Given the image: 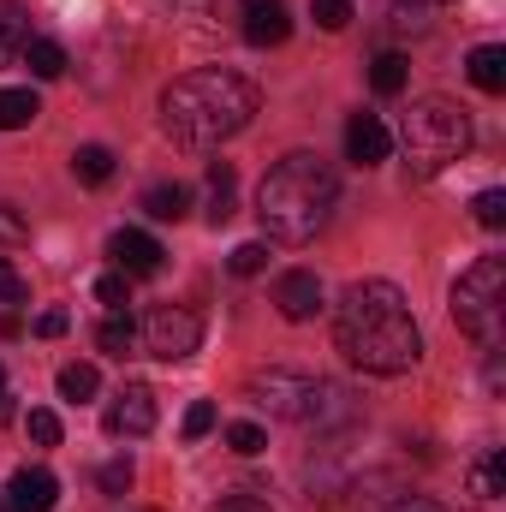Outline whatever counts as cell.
<instances>
[{
	"instance_id": "6da1fadb",
	"label": "cell",
	"mask_w": 506,
	"mask_h": 512,
	"mask_svg": "<svg viewBox=\"0 0 506 512\" xmlns=\"http://www.w3.org/2000/svg\"><path fill=\"white\" fill-rule=\"evenodd\" d=\"M334 346L364 376H405L423 358V334L393 280H352L334 304Z\"/></svg>"
},
{
	"instance_id": "74e56055",
	"label": "cell",
	"mask_w": 506,
	"mask_h": 512,
	"mask_svg": "<svg viewBox=\"0 0 506 512\" xmlns=\"http://www.w3.org/2000/svg\"><path fill=\"white\" fill-rule=\"evenodd\" d=\"M393 512H447V507H435V501H399Z\"/></svg>"
},
{
	"instance_id": "836d02e7",
	"label": "cell",
	"mask_w": 506,
	"mask_h": 512,
	"mask_svg": "<svg viewBox=\"0 0 506 512\" xmlns=\"http://www.w3.org/2000/svg\"><path fill=\"white\" fill-rule=\"evenodd\" d=\"M215 429V399H197L191 411H185V441H203Z\"/></svg>"
},
{
	"instance_id": "8d00e7d4",
	"label": "cell",
	"mask_w": 506,
	"mask_h": 512,
	"mask_svg": "<svg viewBox=\"0 0 506 512\" xmlns=\"http://www.w3.org/2000/svg\"><path fill=\"white\" fill-rule=\"evenodd\" d=\"M209 512H268V501H256V495H227V501H215Z\"/></svg>"
},
{
	"instance_id": "52a82bcc",
	"label": "cell",
	"mask_w": 506,
	"mask_h": 512,
	"mask_svg": "<svg viewBox=\"0 0 506 512\" xmlns=\"http://www.w3.org/2000/svg\"><path fill=\"white\" fill-rule=\"evenodd\" d=\"M310 393H316V376H304V370H256L245 382V399L262 405L268 417H286V423H304Z\"/></svg>"
},
{
	"instance_id": "7a4b0ae2",
	"label": "cell",
	"mask_w": 506,
	"mask_h": 512,
	"mask_svg": "<svg viewBox=\"0 0 506 512\" xmlns=\"http://www.w3.org/2000/svg\"><path fill=\"white\" fill-rule=\"evenodd\" d=\"M256 108H262V96L251 78H239L227 66H203L161 90V131L185 149H215L251 126Z\"/></svg>"
},
{
	"instance_id": "9c48e42d",
	"label": "cell",
	"mask_w": 506,
	"mask_h": 512,
	"mask_svg": "<svg viewBox=\"0 0 506 512\" xmlns=\"http://www.w3.org/2000/svg\"><path fill=\"white\" fill-rule=\"evenodd\" d=\"M274 310H280L286 322H316V316H322V280H316L310 268H286V274L274 280Z\"/></svg>"
},
{
	"instance_id": "83f0119b",
	"label": "cell",
	"mask_w": 506,
	"mask_h": 512,
	"mask_svg": "<svg viewBox=\"0 0 506 512\" xmlns=\"http://www.w3.org/2000/svg\"><path fill=\"white\" fill-rule=\"evenodd\" d=\"M227 447H233L239 459H256V453L268 447V435H262L256 423H227Z\"/></svg>"
},
{
	"instance_id": "5b68a950",
	"label": "cell",
	"mask_w": 506,
	"mask_h": 512,
	"mask_svg": "<svg viewBox=\"0 0 506 512\" xmlns=\"http://www.w3.org/2000/svg\"><path fill=\"white\" fill-rule=\"evenodd\" d=\"M453 322L477 340V346H501L506 328V256H477L459 280H453Z\"/></svg>"
},
{
	"instance_id": "f546056e",
	"label": "cell",
	"mask_w": 506,
	"mask_h": 512,
	"mask_svg": "<svg viewBox=\"0 0 506 512\" xmlns=\"http://www.w3.org/2000/svg\"><path fill=\"white\" fill-rule=\"evenodd\" d=\"M0 304H12V310H18V304H30V280H24L6 256H0Z\"/></svg>"
},
{
	"instance_id": "d6a6232c",
	"label": "cell",
	"mask_w": 506,
	"mask_h": 512,
	"mask_svg": "<svg viewBox=\"0 0 506 512\" xmlns=\"http://www.w3.org/2000/svg\"><path fill=\"white\" fill-rule=\"evenodd\" d=\"M30 239V221L12 209V203H0V251H12V245H24Z\"/></svg>"
},
{
	"instance_id": "5bb4252c",
	"label": "cell",
	"mask_w": 506,
	"mask_h": 512,
	"mask_svg": "<svg viewBox=\"0 0 506 512\" xmlns=\"http://www.w3.org/2000/svg\"><path fill=\"white\" fill-rule=\"evenodd\" d=\"M352 417H358L352 393L340 382H322V376H316V393H310V405H304V423H310V429H340V423H352Z\"/></svg>"
},
{
	"instance_id": "3957f363",
	"label": "cell",
	"mask_w": 506,
	"mask_h": 512,
	"mask_svg": "<svg viewBox=\"0 0 506 512\" xmlns=\"http://www.w3.org/2000/svg\"><path fill=\"white\" fill-rule=\"evenodd\" d=\"M334 203H340L334 167H328L322 155H304V149L286 155V161H274V167L262 173V185H256L262 233L280 239V245H310V239L328 227Z\"/></svg>"
},
{
	"instance_id": "ac0fdd59",
	"label": "cell",
	"mask_w": 506,
	"mask_h": 512,
	"mask_svg": "<svg viewBox=\"0 0 506 512\" xmlns=\"http://www.w3.org/2000/svg\"><path fill=\"white\" fill-rule=\"evenodd\" d=\"M30 42V12L18 0H0V66H12Z\"/></svg>"
},
{
	"instance_id": "7402d4cb",
	"label": "cell",
	"mask_w": 506,
	"mask_h": 512,
	"mask_svg": "<svg viewBox=\"0 0 506 512\" xmlns=\"http://www.w3.org/2000/svg\"><path fill=\"white\" fill-rule=\"evenodd\" d=\"M405 78H411V60L405 54H376V66H370V90L376 96H399Z\"/></svg>"
},
{
	"instance_id": "e575fe53",
	"label": "cell",
	"mask_w": 506,
	"mask_h": 512,
	"mask_svg": "<svg viewBox=\"0 0 506 512\" xmlns=\"http://www.w3.org/2000/svg\"><path fill=\"white\" fill-rule=\"evenodd\" d=\"M96 483H102L108 495H126L131 489V459H108V465L96 471Z\"/></svg>"
},
{
	"instance_id": "4dcf8cb0",
	"label": "cell",
	"mask_w": 506,
	"mask_h": 512,
	"mask_svg": "<svg viewBox=\"0 0 506 512\" xmlns=\"http://www.w3.org/2000/svg\"><path fill=\"white\" fill-rule=\"evenodd\" d=\"M96 298H102L108 310H126V304H131V280L120 274V268H114V274H102V280H96Z\"/></svg>"
},
{
	"instance_id": "f1b7e54d",
	"label": "cell",
	"mask_w": 506,
	"mask_h": 512,
	"mask_svg": "<svg viewBox=\"0 0 506 512\" xmlns=\"http://www.w3.org/2000/svg\"><path fill=\"white\" fill-rule=\"evenodd\" d=\"M24 429H30V441H36V447H60V417H54V411H42V405H36V411L24 417Z\"/></svg>"
},
{
	"instance_id": "d590c367",
	"label": "cell",
	"mask_w": 506,
	"mask_h": 512,
	"mask_svg": "<svg viewBox=\"0 0 506 512\" xmlns=\"http://www.w3.org/2000/svg\"><path fill=\"white\" fill-rule=\"evenodd\" d=\"M66 328H72V322H66V310H42V316H36V334H42V340H60Z\"/></svg>"
},
{
	"instance_id": "9a60e30c",
	"label": "cell",
	"mask_w": 506,
	"mask_h": 512,
	"mask_svg": "<svg viewBox=\"0 0 506 512\" xmlns=\"http://www.w3.org/2000/svg\"><path fill=\"white\" fill-rule=\"evenodd\" d=\"M239 215V173L233 161H209V227H227Z\"/></svg>"
},
{
	"instance_id": "ba28073f",
	"label": "cell",
	"mask_w": 506,
	"mask_h": 512,
	"mask_svg": "<svg viewBox=\"0 0 506 512\" xmlns=\"http://www.w3.org/2000/svg\"><path fill=\"white\" fill-rule=\"evenodd\" d=\"M54 501H60V483L42 465L12 471V483L0 489V512H54Z\"/></svg>"
},
{
	"instance_id": "277c9868",
	"label": "cell",
	"mask_w": 506,
	"mask_h": 512,
	"mask_svg": "<svg viewBox=\"0 0 506 512\" xmlns=\"http://www.w3.org/2000/svg\"><path fill=\"white\" fill-rule=\"evenodd\" d=\"M399 143H405V161L417 179H435L441 167H453L465 149H471V120L465 108H453L447 96H423L411 102V114L399 120Z\"/></svg>"
},
{
	"instance_id": "cb8c5ba5",
	"label": "cell",
	"mask_w": 506,
	"mask_h": 512,
	"mask_svg": "<svg viewBox=\"0 0 506 512\" xmlns=\"http://www.w3.org/2000/svg\"><path fill=\"white\" fill-rule=\"evenodd\" d=\"M96 387H102L96 364H66V370H60V399H72V405L96 399Z\"/></svg>"
},
{
	"instance_id": "d4e9b609",
	"label": "cell",
	"mask_w": 506,
	"mask_h": 512,
	"mask_svg": "<svg viewBox=\"0 0 506 512\" xmlns=\"http://www.w3.org/2000/svg\"><path fill=\"white\" fill-rule=\"evenodd\" d=\"M131 334H137V328H131V316H126V310H108V322L96 328V346H102V352H114V358H126Z\"/></svg>"
},
{
	"instance_id": "7c38bea8",
	"label": "cell",
	"mask_w": 506,
	"mask_h": 512,
	"mask_svg": "<svg viewBox=\"0 0 506 512\" xmlns=\"http://www.w3.org/2000/svg\"><path fill=\"white\" fill-rule=\"evenodd\" d=\"M245 6V42L251 48H280L292 36V12L286 0H239Z\"/></svg>"
},
{
	"instance_id": "4fadbf2b",
	"label": "cell",
	"mask_w": 506,
	"mask_h": 512,
	"mask_svg": "<svg viewBox=\"0 0 506 512\" xmlns=\"http://www.w3.org/2000/svg\"><path fill=\"white\" fill-rule=\"evenodd\" d=\"M387 149H393V131L381 126V114H352V120H346V155H352L358 167L387 161Z\"/></svg>"
},
{
	"instance_id": "1f68e13d",
	"label": "cell",
	"mask_w": 506,
	"mask_h": 512,
	"mask_svg": "<svg viewBox=\"0 0 506 512\" xmlns=\"http://www.w3.org/2000/svg\"><path fill=\"white\" fill-rule=\"evenodd\" d=\"M310 12H316L322 30H346L352 24V0H310Z\"/></svg>"
},
{
	"instance_id": "30bf717a",
	"label": "cell",
	"mask_w": 506,
	"mask_h": 512,
	"mask_svg": "<svg viewBox=\"0 0 506 512\" xmlns=\"http://www.w3.org/2000/svg\"><path fill=\"white\" fill-rule=\"evenodd\" d=\"M149 429H155V387L126 382L120 399L108 405V435H149Z\"/></svg>"
},
{
	"instance_id": "8992f818",
	"label": "cell",
	"mask_w": 506,
	"mask_h": 512,
	"mask_svg": "<svg viewBox=\"0 0 506 512\" xmlns=\"http://www.w3.org/2000/svg\"><path fill=\"white\" fill-rule=\"evenodd\" d=\"M143 346L161 358V364H185L197 346H203V316L191 304H155L149 322H143Z\"/></svg>"
},
{
	"instance_id": "4316f807",
	"label": "cell",
	"mask_w": 506,
	"mask_h": 512,
	"mask_svg": "<svg viewBox=\"0 0 506 512\" xmlns=\"http://www.w3.org/2000/svg\"><path fill=\"white\" fill-rule=\"evenodd\" d=\"M227 268H233L239 280H251V274H262V268H268V245H262V239H251V245H239V251L227 256Z\"/></svg>"
},
{
	"instance_id": "484cf974",
	"label": "cell",
	"mask_w": 506,
	"mask_h": 512,
	"mask_svg": "<svg viewBox=\"0 0 506 512\" xmlns=\"http://www.w3.org/2000/svg\"><path fill=\"white\" fill-rule=\"evenodd\" d=\"M471 215H477V227H489V233H495V227H506V191H495V185H489V191H477Z\"/></svg>"
},
{
	"instance_id": "603a6c76",
	"label": "cell",
	"mask_w": 506,
	"mask_h": 512,
	"mask_svg": "<svg viewBox=\"0 0 506 512\" xmlns=\"http://www.w3.org/2000/svg\"><path fill=\"white\" fill-rule=\"evenodd\" d=\"M36 114H42V102L30 90H0V131H24Z\"/></svg>"
},
{
	"instance_id": "2e32d148",
	"label": "cell",
	"mask_w": 506,
	"mask_h": 512,
	"mask_svg": "<svg viewBox=\"0 0 506 512\" xmlns=\"http://www.w3.org/2000/svg\"><path fill=\"white\" fill-rule=\"evenodd\" d=\"M465 72H471V84H477L483 96H501V90H506V48H501V42H483V48H471Z\"/></svg>"
},
{
	"instance_id": "d6986e66",
	"label": "cell",
	"mask_w": 506,
	"mask_h": 512,
	"mask_svg": "<svg viewBox=\"0 0 506 512\" xmlns=\"http://www.w3.org/2000/svg\"><path fill=\"white\" fill-rule=\"evenodd\" d=\"M471 495H477V501H501L506 495V453L501 447H489V453L471 465Z\"/></svg>"
},
{
	"instance_id": "e0dca14e",
	"label": "cell",
	"mask_w": 506,
	"mask_h": 512,
	"mask_svg": "<svg viewBox=\"0 0 506 512\" xmlns=\"http://www.w3.org/2000/svg\"><path fill=\"white\" fill-rule=\"evenodd\" d=\"M143 215H149V221H185V215H191V191H185L179 179H161V185L143 191Z\"/></svg>"
},
{
	"instance_id": "8fae6325",
	"label": "cell",
	"mask_w": 506,
	"mask_h": 512,
	"mask_svg": "<svg viewBox=\"0 0 506 512\" xmlns=\"http://www.w3.org/2000/svg\"><path fill=\"white\" fill-rule=\"evenodd\" d=\"M108 256L120 262V274L126 280H149V274H161V245L149 239V233H137V227H120L114 239H108Z\"/></svg>"
},
{
	"instance_id": "ffe728a7",
	"label": "cell",
	"mask_w": 506,
	"mask_h": 512,
	"mask_svg": "<svg viewBox=\"0 0 506 512\" xmlns=\"http://www.w3.org/2000/svg\"><path fill=\"white\" fill-rule=\"evenodd\" d=\"M18 60H24L36 78H60V72H66V48H60V42H48V36H30Z\"/></svg>"
},
{
	"instance_id": "44dd1931",
	"label": "cell",
	"mask_w": 506,
	"mask_h": 512,
	"mask_svg": "<svg viewBox=\"0 0 506 512\" xmlns=\"http://www.w3.org/2000/svg\"><path fill=\"white\" fill-rule=\"evenodd\" d=\"M72 173H78L84 185H108V179H114V149H102V143H84V149L72 155Z\"/></svg>"
},
{
	"instance_id": "f35d334b",
	"label": "cell",
	"mask_w": 506,
	"mask_h": 512,
	"mask_svg": "<svg viewBox=\"0 0 506 512\" xmlns=\"http://www.w3.org/2000/svg\"><path fill=\"white\" fill-rule=\"evenodd\" d=\"M0 411H6V370H0Z\"/></svg>"
}]
</instances>
